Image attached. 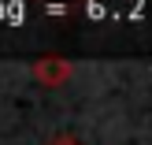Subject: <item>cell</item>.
<instances>
[{"label":"cell","instance_id":"3","mask_svg":"<svg viewBox=\"0 0 152 145\" xmlns=\"http://www.w3.org/2000/svg\"><path fill=\"white\" fill-rule=\"evenodd\" d=\"M0 19L22 22V19H26V4H19V0H0Z\"/></svg>","mask_w":152,"mask_h":145},{"label":"cell","instance_id":"1","mask_svg":"<svg viewBox=\"0 0 152 145\" xmlns=\"http://www.w3.org/2000/svg\"><path fill=\"white\" fill-rule=\"evenodd\" d=\"M82 11L89 19H104V15H123V19H141L145 15V0H86Z\"/></svg>","mask_w":152,"mask_h":145},{"label":"cell","instance_id":"4","mask_svg":"<svg viewBox=\"0 0 152 145\" xmlns=\"http://www.w3.org/2000/svg\"><path fill=\"white\" fill-rule=\"evenodd\" d=\"M52 145H78V141H74V138H67V134H63V138H56Z\"/></svg>","mask_w":152,"mask_h":145},{"label":"cell","instance_id":"2","mask_svg":"<svg viewBox=\"0 0 152 145\" xmlns=\"http://www.w3.org/2000/svg\"><path fill=\"white\" fill-rule=\"evenodd\" d=\"M34 71H37L41 82H63L67 74H71V63H67V60H37Z\"/></svg>","mask_w":152,"mask_h":145}]
</instances>
